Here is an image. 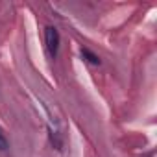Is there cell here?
I'll use <instances>...</instances> for the list:
<instances>
[{
	"label": "cell",
	"instance_id": "1",
	"mask_svg": "<svg viewBox=\"0 0 157 157\" xmlns=\"http://www.w3.org/2000/svg\"><path fill=\"white\" fill-rule=\"evenodd\" d=\"M44 37H46V50H48V54L52 57H56L57 56V50H59V32L54 26H48Z\"/></svg>",
	"mask_w": 157,
	"mask_h": 157
},
{
	"label": "cell",
	"instance_id": "2",
	"mask_svg": "<svg viewBox=\"0 0 157 157\" xmlns=\"http://www.w3.org/2000/svg\"><path fill=\"white\" fill-rule=\"evenodd\" d=\"M82 56L91 63V65H100V59H98V56H94L93 52H89L87 48H82Z\"/></svg>",
	"mask_w": 157,
	"mask_h": 157
},
{
	"label": "cell",
	"instance_id": "3",
	"mask_svg": "<svg viewBox=\"0 0 157 157\" xmlns=\"http://www.w3.org/2000/svg\"><path fill=\"white\" fill-rule=\"evenodd\" d=\"M8 139H6V135H4V131H2V128H0V150H8Z\"/></svg>",
	"mask_w": 157,
	"mask_h": 157
}]
</instances>
